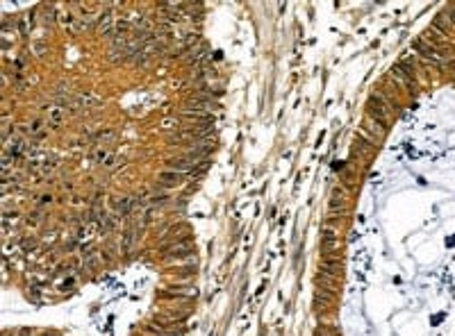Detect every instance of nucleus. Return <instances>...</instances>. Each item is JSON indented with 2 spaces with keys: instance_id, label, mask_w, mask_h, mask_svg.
I'll use <instances>...</instances> for the list:
<instances>
[{
  "instance_id": "obj_1",
  "label": "nucleus",
  "mask_w": 455,
  "mask_h": 336,
  "mask_svg": "<svg viewBox=\"0 0 455 336\" xmlns=\"http://www.w3.org/2000/svg\"><path fill=\"white\" fill-rule=\"evenodd\" d=\"M389 98L385 93H373L369 98V102H366V114H369V119L378 121V123H387L389 119Z\"/></svg>"
},
{
  "instance_id": "obj_2",
  "label": "nucleus",
  "mask_w": 455,
  "mask_h": 336,
  "mask_svg": "<svg viewBox=\"0 0 455 336\" xmlns=\"http://www.w3.org/2000/svg\"><path fill=\"white\" fill-rule=\"evenodd\" d=\"M346 186L344 184H335L330 189V195H328V211H330V218H337L339 220L344 209H346Z\"/></svg>"
},
{
  "instance_id": "obj_3",
  "label": "nucleus",
  "mask_w": 455,
  "mask_h": 336,
  "mask_svg": "<svg viewBox=\"0 0 455 336\" xmlns=\"http://www.w3.org/2000/svg\"><path fill=\"white\" fill-rule=\"evenodd\" d=\"M412 48H414V50L419 52V55H421L423 59H428V62H435V64H444V62H446L444 52H441L439 48H437V43L428 41L426 37H421V39H414Z\"/></svg>"
},
{
  "instance_id": "obj_4",
  "label": "nucleus",
  "mask_w": 455,
  "mask_h": 336,
  "mask_svg": "<svg viewBox=\"0 0 455 336\" xmlns=\"http://www.w3.org/2000/svg\"><path fill=\"white\" fill-rule=\"evenodd\" d=\"M48 130L50 128H48L46 119H32L23 125H16V132L25 134L28 139H43L48 134Z\"/></svg>"
},
{
  "instance_id": "obj_5",
  "label": "nucleus",
  "mask_w": 455,
  "mask_h": 336,
  "mask_svg": "<svg viewBox=\"0 0 455 336\" xmlns=\"http://www.w3.org/2000/svg\"><path fill=\"white\" fill-rule=\"evenodd\" d=\"M383 132H385V125L378 123V121H373V119L364 121L362 128H360V137H362V141H366V143H375L380 137H383Z\"/></svg>"
},
{
  "instance_id": "obj_6",
  "label": "nucleus",
  "mask_w": 455,
  "mask_h": 336,
  "mask_svg": "<svg viewBox=\"0 0 455 336\" xmlns=\"http://www.w3.org/2000/svg\"><path fill=\"white\" fill-rule=\"evenodd\" d=\"M182 182H185V173H180V171H164L157 177V186L164 191L178 189V186H182Z\"/></svg>"
},
{
  "instance_id": "obj_7",
  "label": "nucleus",
  "mask_w": 455,
  "mask_h": 336,
  "mask_svg": "<svg viewBox=\"0 0 455 336\" xmlns=\"http://www.w3.org/2000/svg\"><path fill=\"white\" fill-rule=\"evenodd\" d=\"M319 275H326V277H332V279H339L341 275V261L337 257H323L319 261Z\"/></svg>"
},
{
  "instance_id": "obj_8",
  "label": "nucleus",
  "mask_w": 455,
  "mask_h": 336,
  "mask_svg": "<svg viewBox=\"0 0 455 336\" xmlns=\"http://www.w3.org/2000/svg\"><path fill=\"white\" fill-rule=\"evenodd\" d=\"M89 161L91 164H103V166H112L114 164V152L107 146H98L96 143L89 150Z\"/></svg>"
},
{
  "instance_id": "obj_9",
  "label": "nucleus",
  "mask_w": 455,
  "mask_h": 336,
  "mask_svg": "<svg viewBox=\"0 0 455 336\" xmlns=\"http://www.w3.org/2000/svg\"><path fill=\"white\" fill-rule=\"evenodd\" d=\"M64 121H66V109L62 107V104H50V107H46V123L48 128H59V125H64Z\"/></svg>"
},
{
  "instance_id": "obj_10",
  "label": "nucleus",
  "mask_w": 455,
  "mask_h": 336,
  "mask_svg": "<svg viewBox=\"0 0 455 336\" xmlns=\"http://www.w3.org/2000/svg\"><path fill=\"white\" fill-rule=\"evenodd\" d=\"M332 302H335V291H328V289H317V291H314V309H317V311L330 309Z\"/></svg>"
},
{
  "instance_id": "obj_11",
  "label": "nucleus",
  "mask_w": 455,
  "mask_h": 336,
  "mask_svg": "<svg viewBox=\"0 0 455 336\" xmlns=\"http://www.w3.org/2000/svg\"><path fill=\"white\" fill-rule=\"evenodd\" d=\"M75 284H78L75 275H66V277L59 279V284H57L55 289H57V293H59V295H71L73 291H75Z\"/></svg>"
},
{
  "instance_id": "obj_12",
  "label": "nucleus",
  "mask_w": 455,
  "mask_h": 336,
  "mask_svg": "<svg viewBox=\"0 0 455 336\" xmlns=\"http://www.w3.org/2000/svg\"><path fill=\"white\" fill-rule=\"evenodd\" d=\"M134 207V200L132 198H116L114 200V213L116 216H125V213H130Z\"/></svg>"
},
{
  "instance_id": "obj_13",
  "label": "nucleus",
  "mask_w": 455,
  "mask_h": 336,
  "mask_svg": "<svg viewBox=\"0 0 455 336\" xmlns=\"http://www.w3.org/2000/svg\"><path fill=\"white\" fill-rule=\"evenodd\" d=\"M191 255V246L189 243H176V246H169L166 248V257H171V259H176V257H187Z\"/></svg>"
},
{
  "instance_id": "obj_14",
  "label": "nucleus",
  "mask_w": 455,
  "mask_h": 336,
  "mask_svg": "<svg viewBox=\"0 0 455 336\" xmlns=\"http://www.w3.org/2000/svg\"><path fill=\"white\" fill-rule=\"evenodd\" d=\"M453 25H455V23H453V21H450V16L446 14V12L437 14V19L432 21V28H435V30H439V32H444V34L448 32V30L453 28Z\"/></svg>"
},
{
  "instance_id": "obj_15",
  "label": "nucleus",
  "mask_w": 455,
  "mask_h": 336,
  "mask_svg": "<svg viewBox=\"0 0 455 336\" xmlns=\"http://www.w3.org/2000/svg\"><path fill=\"white\" fill-rule=\"evenodd\" d=\"M134 241H137V228H130L128 232L123 234V239H121V248H123V250H130V248L134 246Z\"/></svg>"
},
{
  "instance_id": "obj_16",
  "label": "nucleus",
  "mask_w": 455,
  "mask_h": 336,
  "mask_svg": "<svg viewBox=\"0 0 455 336\" xmlns=\"http://www.w3.org/2000/svg\"><path fill=\"white\" fill-rule=\"evenodd\" d=\"M112 14H103V19H100V23H98V32L100 34H107V32H112Z\"/></svg>"
},
{
  "instance_id": "obj_17",
  "label": "nucleus",
  "mask_w": 455,
  "mask_h": 336,
  "mask_svg": "<svg viewBox=\"0 0 455 336\" xmlns=\"http://www.w3.org/2000/svg\"><path fill=\"white\" fill-rule=\"evenodd\" d=\"M41 220H43V211H41V209H37V211H34L32 216H30V222H32V225L37 222V225H39Z\"/></svg>"
},
{
  "instance_id": "obj_18",
  "label": "nucleus",
  "mask_w": 455,
  "mask_h": 336,
  "mask_svg": "<svg viewBox=\"0 0 455 336\" xmlns=\"http://www.w3.org/2000/svg\"><path fill=\"white\" fill-rule=\"evenodd\" d=\"M32 52H34V55H43V52H46V46H43L41 41L34 43V46H32Z\"/></svg>"
},
{
  "instance_id": "obj_19",
  "label": "nucleus",
  "mask_w": 455,
  "mask_h": 336,
  "mask_svg": "<svg viewBox=\"0 0 455 336\" xmlns=\"http://www.w3.org/2000/svg\"><path fill=\"white\" fill-rule=\"evenodd\" d=\"M446 14H448V16H450V21H453V23H455V5H453V7H450V10H448V12H446Z\"/></svg>"
},
{
  "instance_id": "obj_20",
  "label": "nucleus",
  "mask_w": 455,
  "mask_h": 336,
  "mask_svg": "<svg viewBox=\"0 0 455 336\" xmlns=\"http://www.w3.org/2000/svg\"><path fill=\"white\" fill-rule=\"evenodd\" d=\"M317 336H332V334H330V331H328V329H319V331H317Z\"/></svg>"
}]
</instances>
